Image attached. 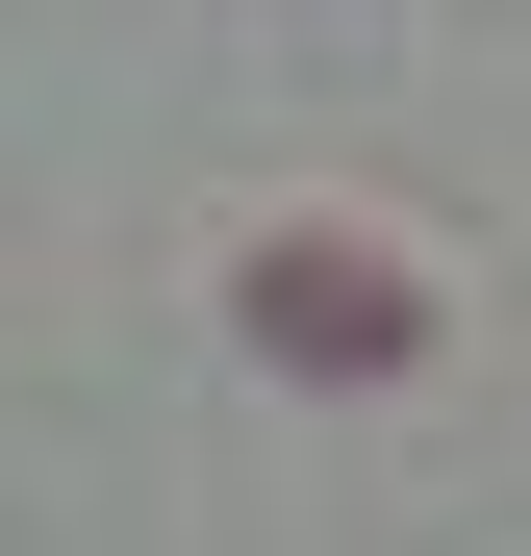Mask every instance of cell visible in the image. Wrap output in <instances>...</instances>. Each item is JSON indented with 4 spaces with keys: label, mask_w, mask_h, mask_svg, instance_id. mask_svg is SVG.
<instances>
[{
    "label": "cell",
    "mask_w": 531,
    "mask_h": 556,
    "mask_svg": "<svg viewBox=\"0 0 531 556\" xmlns=\"http://www.w3.org/2000/svg\"><path fill=\"white\" fill-rule=\"evenodd\" d=\"M228 329L279 354V380H430V354H456V278L405 228H354V203H253L228 228Z\"/></svg>",
    "instance_id": "6da1fadb"
}]
</instances>
